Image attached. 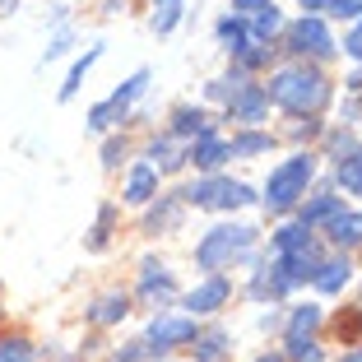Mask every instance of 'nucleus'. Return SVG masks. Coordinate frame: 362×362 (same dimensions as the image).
I'll return each instance as SVG.
<instances>
[{"label":"nucleus","mask_w":362,"mask_h":362,"mask_svg":"<svg viewBox=\"0 0 362 362\" xmlns=\"http://www.w3.org/2000/svg\"><path fill=\"white\" fill-rule=\"evenodd\" d=\"M265 98H274L279 107H288V112H316L325 98H330V88H325V75L320 70H307V65H298V70H279L274 79H269Z\"/></svg>","instance_id":"obj_1"},{"label":"nucleus","mask_w":362,"mask_h":362,"mask_svg":"<svg viewBox=\"0 0 362 362\" xmlns=\"http://www.w3.org/2000/svg\"><path fill=\"white\" fill-rule=\"evenodd\" d=\"M311 172H316V158H311V153H298V158L279 163V168L269 172V204H274V209H288V204L307 191Z\"/></svg>","instance_id":"obj_2"},{"label":"nucleus","mask_w":362,"mask_h":362,"mask_svg":"<svg viewBox=\"0 0 362 362\" xmlns=\"http://www.w3.org/2000/svg\"><path fill=\"white\" fill-rule=\"evenodd\" d=\"M246 246H251V228H214V233H204V242H200V265L204 269H223L233 256H242Z\"/></svg>","instance_id":"obj_3"},{"label":"nucleus","mask_w":362,"mask_h":362,"mask_svg":"<svg viewBox=\"0 0 362 362\" xmlns=\"http://www.w3.org/2000/svg\"><path fill=\"white\" fill-rule=\"evenodd\" d=\"M186 200L200 204V209H237V204L251 200V186H242V181H228V177H214V181L191 186V191H186Z\"/></svg>","instance_id":"obj_4"},{"label":"nucleus","mask_w":362,"mask_h":362,"mask_svg":"<svg viewBox=\"0 0 362 362\" xmlns=\"http://www.w3.org/2000/svg\"><path fill=\"white\" fill-rule=\"evenodd\" d=\"M144 84H149V79H144V75H135V79H130L126 88H117V93L107 98V103H98L93 112H88V126H93V130L112 126V121H117L121 112H126V107H130V98H139V88H144Z\"/></svg>","instance_id":"obj_5"},{"label":"nucleus","mask_w":362,"mask_h":362,"mask_svg":"<svg viewBox=\"0 0 362 362\" xmlns=\"http://www.w3.org/2000/svg\"><path fill=\"white\" fill-rule=\"evenodd\" d=\"M293 47H298V52H311V56H330L334 37H330V28H325L316 14H307L302 23H293Z\"/></svg>","instance_id":"obj_6"},{"label":"nucleus","mask_w":362,"mask_h":362,"mask_svg":"<svg viewBox=\"0 0 362 362\" xmlns=\"http://www.w3.org/2000/svg\"><path fill=\"white\" fill-rule=\"evenodd\" d=\"M265 107H269V98H265V88H256V84H242L233 98H228L233 121H260V117H265Z\"/></svg>","instance_id":"obj_7"},{"label":"nucleus","mask_w":362,"mask_h":362,"mask_svg":"<svg viewBox=\"0 0 362 362\" xmlns=\"http://www.w3.org/2000/svg\"><path fill=\"white\" fill-rule=\"evenodd\" d=\"M191 339H195V320H186V316L153 320V330H149L153 349H172V344H191Z\"/></svg>","instance_id":"obj_8"},{"label":"nucleus","mask_w":362,"mask_h":362,"mask_svg":"<svg viewBox=\"0 0 362 362\" xmlns=\"http://www.w3.org/2000/svg\"><path fill=\"white\" fill-rule=\"evenodd\" d=\"M191 158H195V168H218L233 153H228V139H218L214 130H200V139L191 144Z\"/></svg>","instance_id":"obj_9"},{"label":"nucleus","mask_w":362,"mask_h":362,"mask_svg":"<svg viewBox=\"0 0 362 362\" xmlns=\"http://www.w3.org/2000/svg\"><path fill=\"white\" fill-rule=\"evenodd\" d=\"M186 302H191V311H218V307L228 302V279H218V274H214L209 284H200V288H195V293H191Z\"/></svg>","instance_id":"obj_10"},{"label":"nucleus","mask_w":362,"mask_h":362,"mask_svg":"<svg viewBox=\"0 0 362 362\" xmlns=\"http://www.w3.org/2000/svg\"><path fill=\"white\" fill-rule=\"evenodd\" d=\"M311 279H316L320 293H339V288L353 279V265H349V260H325V265H316V274H311Z\"/></svg>","instance_id":"obj_11"},{"label":"nucleus","mask_w":362,"mask_h":362,"mask_svg":"<svg viewBox=\"0 0 362 362\" xmlns=\"http://www.w3.org/2000/svg\"><path fill=\"white\" fill-rule=\"evenodd\" d=\"M153 191H158V168H149V163H139L135 172H130V186H126V200L144 204L153 200Z\"/></svg>","instance_id":"obj_12"},{"label":"nucleus","mask_w":362,"mask_h":362,"mask_svg":"<svg viewBox=\"0 0 362 362\" xmlns=\"http://www.w3.org/2000/svg\"><path fill=\"white\" fill-rule=\"evenodd\" d=\"M330 237L339 246H358L362 242V214H330Z\"/></svg>","instance_id":"obj_13"},{"label":"nucleus","mask_w":362,"mask_h":362,"mask_svg":"<svg viewBox=\"0 0 362 362\" xmlns=\"http://www.w3.org/2000/svg\"><path fill=\"white\" fill-rule=\"evenodd\" d=\"M218 37L228 42V52H246V47L256 42V37L246 33V23H242V19H223V23H218Z\"/></svg>","instance_id":"obj_14"},{"label":"nucleus","mask_w":362,"mask_h":362,"mask_svg":"<svg viewBox=\"0 0 362 362\" xmlns=\"http://www.w3.org/2000/svg\"><path fill=\"white\" fill-rule=\"evenodd\" d=\"M339 181H344V191L362 195V149H353L349 158H339Z\"/></svg>","instance_id":"obj_15"},{"label":"nucleus","mask_w":362,"mask_h":362,"mask_svg":"<svg viewBox=\"0 0 362 362\" xmlns=\"http://www.w3.org/2000/svg\"><path fill=\"white\" fill-rule=\"evenodd\" d=\"M269 149V135H237V139H228V153H233V158H246V153H265Z\"/></svg>","instance_id":"obj_16"},{"label":"nucleus","mask_w":362,"mask_h":362,"mask_svg":"<svg viewBox=\"0 0 362 362\" xmlns=\"http://www.w3.org/2000/svg\"><path fill=\"white\" fill-rule=\"evenodd\" d=\"M339 209V195H316V200L307 204V209H302V223H320V218H330V214Z\"/></svg>","instance_id":"obj_17"},{"label":"nucleus","mask_w":362,"mask_h":362,"mask_svg":"<svg viewBox=\"0 0 362 362\" xmlns=\"http://www.w3.org/2000/svg\"><path fill=\"white\" fill-rule=\"evenodd\" d=\"M274 242H279V256H284V251H302V246H311V237H307V223H293V228H284V233H279Z\"/></svg>","instance_id":"obj_18"},{"label":"nucleus","mask_w":362,"mask_h":362,"mask_svg":"<svg viewBox=\"0 0 362 362\" xmlns=\"http://www.w3.org/2000/svg\"><path fill=\"white\" fill-rule=\"evenodd\" d=\"M121 316H126V298H103L93 307V320H98V325H112V320H121Z\"/></svg>","instance_id":"obj_19"},{"label":"nucleus","mask_w":362,"mask_h":362,"mask_svg":"<svg viewBox=\"0 0 362 362\" xmlns=\"http://www.w3.org/2000/svg\"><path fill=\"white\" fill-rule=\"evenodd\" d=\"M0 362H33L28 339H0Z\"/></svg>","instance_id":"obj_20"},{"label":"nucleus","mask_w":362,"mask_h":362,"mask_svg":"<svg viewBox=\"0 0 362 362\" xmlns=\"http://www.w3.org/2000/svg\"><path fill=\"white\" fill-rule=\"evenodd\" d=\"M279 23H284V19H279L274 0H269L265 10H256V37H274V33H279Z\"/></svg>","instance_id":"obj_21"},{"label":"nucleus","mask_w":362,"mask_h":362,"mask_svg":"<svg viewBox=\"0 0 362 362\" xmlns=\"http://www.w3.org/2000/svg\"><path fill=\"white\" fill-rule=\"evenodd\" d=\"M195 130H209L204 126V112H191V107L177 112V135H195Z\"/></svg>","instance_id":"obj_22"},{"label":"nucleus","mask_w":362,"mask_h":362,"mask_svg":"<svg viewBox=\"0 0 362 362\" xmlns=\"http://www.w3.org/2000/svg\"><path fill=\"white\" fill-rule=\"evenodd\" d=\"M98 61V47H93V52H88L84 56V61H79L75 65V70H70V79H65V88H61V98H75V88H79V79H84V70H88V65H93Z\"/></svg>","instance_id":"obj_23"},{"label":"nucleus","mask_w":362,"mask_h":362,"mask_svg":"<svg viewBox=\"0 0 362 362\" xmlns=\"http://www.w3.org/2000/svg\"><path fill=\"white\" fill-rule=\"evenodd\" d=\"M149 158H158L163 168H177V163H181L177 153H172V144H153V149H149Z\"/></svg>","instance_id":"obj_24"},{"label":"nucleus","mask_w":362,"mask_h":362,"mask_svg":"<svg viewBox=\"0 0 362 362\" xmlns=\"http://www.w3.org/2000/svg\"><path fill=\"white\" fill-rule=\"evenodd\" d=\"M344 52H349L353 61H362V23H358V28L349 33V37H344Z\"/></svg>","instance_id":"obj_25"},{"label":"nucleus","mask_w":362,"mask_h":362,"mask_svg":"<svg viewBox=\"0 0 362 362\" xmlns=\"http://www.w3.org/2000/svg\"><path fill=\"white\" fill-rule=\"evenodd\" d=\"M218 353H223V334H209V339H204V349H200V358H204V362H214Z\"/></svg>","instance_id":"obj_26"},{"label":"nucleus","mask_w":362,"mask_h":362,"mask_svg":"<svg viewBox=\"0 0 362 362\" xmlns=\"http://www.w3.org/2000/svg\"><path fill=\"white\" fill-rule=\"evenodd\" d=\"M334 14H349V19H358V14H362V0H334Z\"/></svg>","instance_id":"obj_27"},{"label":"nucleus","mask_w":362,"mask_h":362,"mask_svg":"<svg viewBox=\"0 0 362 362\" xmlns=\"http://www.w3.org/2000/svg\"><path fill=\"white\" fill-rule=\"evenodd\" d=\"M269 0H233V10L237 14H256V10H265Z\"/></svg>","instance_id":"obj_28"},{"label":"nucleus","mask_w":362,"mask_h":362,"mask_svg":"<svg viewBox=\"0 0 362 362\" xmlns=\"http://www.w3.org/2000/svg\"><path fill=\"white\" fill-rule=\"evenodd\" d=\"M302 10H334V0H302Z\"/></svg>","instance_id":"obj_29"},{"label":"nucleus","mask_w":362,"mask_h":362,"mask_svg":"<svg viewBox=\"0 0 362 362\" xmlns=\"http://www.w3.org/2000/svg\"><path fill=\"white\" fill-rule=\"evenodd\" d=\"M339 362H362V349H358V353H349V358H339Z\"/></svg>","instance_id":"obj_30"},{"label":"nucleus","mask_w":362,"mask_h":362,"mask_svg":"<svg viewBox=\"0 0 362 362\" xmlns=\"http://www.w3.org/2000/svg\"><path fill=\"white\" fill-rule=\"evenodd\" d=\"M260 362H284V358H260Z\"/></svg>","instance_id":"obj_31"},{"label":"nucleus","mask_w":362,"mask_h":362,"mask_svg":"<svg viewBox=\"0 0 362 362\" xmlns=\"http://www.w3.org/2000/svg\"><path fill=\"white\" fill-rule=\"evenodd\" d=\"M158 5H168V0H158Z\"/></svg>","instance_id":"obj_32"}]
</instances>
